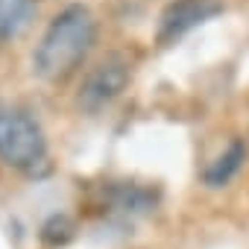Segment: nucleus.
<instances>
[{"label":"nucleus","mask_w":249,"mask_h":249,"mask_svg":"<svg viewBox=\"0 0 249 249\" xmlns=\"http://www.w3.org/2000/svg\"><path fill=\"white\" fill-rule=\"evenodd\" d=\"M0 161L21 173H36L47 164L44 129L21 108H0Z\"/></svg>","instance_id":"2"},{"label":"nucleus","mask_w":249,"mask_h":249,"mask_svg":"<svg viewBox=\"0 0 249 249\" xmlns=\"http://www.w3.org/2000/svg\"><path fill=\"white\" fill-rule=\"evenodd\" d=\"M223 6L217 3V0H176V3H170L161 15V27H159V41L167 44L179 36H185L188 30L211 21L214 15H220Z\"/></svg>","instance_id":"4"},{"label":"nucleus","mask_w":249,"mask_h":249,"mask_svg":"<svg viewBox=\"0 0 249 249\" xmlns=\"http://www.w3.org/2000/svg\"><path fill=\"white\" fill-rule=\"evenodd\" d=\"M243 159H246V150H243V144L240 141H231L208 167H205V173H202V182L208 185V188H223L226 182H231V176L243 167Z\"/></svg>","instance_id":"6"},{"label":"nucleus","mask_w":249,"mask_h":249,"mask_svg":"<svg viewBox=\"0 0 249 249\" xmlns=\"http://www.w3.org/2000/svg\"><path fill=\"white\" fill-rule=\"evenodd\" d=\"M94 44H97L94 12L82 3H71L50 21L41 41L36 44L33 71L44 82H65L88 59Z\"/></svg>","instance_id":"1"},{"label":"nucleus","mask_w":249,"mask_h":249,"mask_svg":"<svg viewBox=\"0 0 249 249\" xmlns=\"http://www.w3.org/2000/svg\"><path fill=\"white\" fill-rule=\"evenodd\" d=\"M36 0H0V44H12L36 21Z\"/></svg>","instance_id":"5"},{"label":"nucleus","mask_w":249,"mask_h":249,"mask_svg":"<svg viewBox=\"0 0 249 249\" xmlns=\"http://www.w3.org/2000/svg\"><path fill=\"white\" fill-rule=\"evenodd\" d=\"M129 79H132V65L123 56L111 53V56H106L103 62H97L88 71V76L79 85L76 106L82 111H88V114H97V111H103L106 106H111L123 91H126Z\"/></svg>","instance_id":"3"}]
</instances>
